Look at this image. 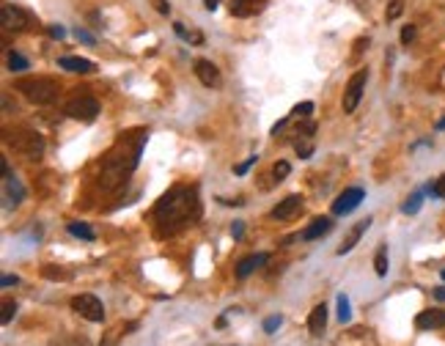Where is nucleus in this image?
<instances>
[{"instance_id":"obj_1","label":"nucleus","mask_w":445,"mask_h":346,"mask_svg":"<svg viewBox=\"0 0 445 346\" xmlns=\"http://www.w3.org/2000/svg\"><path fill=\"white\" fill-rule=\"evenodd\" d=\"M198 217H201V201L195 187H173L154 207V223L159 236H173Z\"/></svg>"},{"instance_id":"obj_2","label":"nucleus","mask_w":445,"mask_h":346,"mask_svg":"<svg viewBox=\"0 0 445 346\" xmlns=\"http://www.w3.org/2000/svg\"><path fill=\"white\" fill-rule=\"evenodd\" d=\"M146 138L148 132L124 135V138L107 151V157H105V162H102V168H99V179H96L102 190H116L119 184L127 182V176H130V173L138 168V162H141V151H143V146H146Z\"/></svg>"},{"instance_id":"obj_3","label":"nucleus","mask_w":445,"mask_h":346,"mask_svg":"<svg viewBox=\"0 0 445 346\" xmlns=\"http://www.w3.org/2000/svg\"><path fill=\"white\" fill-rule=\"evenodd\" d=\"M14 88L25 99H30L33 105H53L58 99V94H61V85L55 80H50V77H22V80H17Z\"/></svg>"},{"instance_id":"obj_4","label":"nucleus","mask_w":445,"mask_h":346,"mask_svg":"<svg viewBox=\"0 0 445 346\" xmlns=\"http://www.w3.org/2000/svg\"><path fill=\"white\" fill-rule=\"evenodd\" d=\"M6 143L17 151V154H22L25 159H39L42 154H44V148H47V143L44 138L39 135V132H33V130H17V132H6Z\"/></svg>"},{"instance_id":"obj_5","label":"nucleus","mask_w":445,"mask_h":346,"mask_svg":"<svg viewBox=\"0 0 445 346\" xmlns=\"http://www.w3.org/2000/svg\"><path fill=\"white\" fill-rule=\"evenodd\" d=\"M64 113H67L69 119H74V121L91 124V121H96V116H99V102H96L94 96H74V99L67 102Z\"/></svg>"},{"instance_id":"obj_6","label":"nucleus","mask_w":445,"mask_h":346,"mask_svg":"<svg viewBox=\"0 0 445 346\" xmlns=\"http://www.w3.org/2000/svg\"><path fill=\"white\" fill-rule=\"evenodd\" d=\"M366 83H369V71L360 69L355 71L352 77H349V83H347V91H344V113H355L358 110V105H360V99H363V91H366Z\"/></svg>"},{"instance_id":"obj_7","label":"nucleus","mask_w":445,"mask_h":346,"mask_svg":"<svg viewBox=\"0 0 445 346\" xmlns=\"http://www.w3.org/2000/svg\"><path fill=\"white\" fill-rule=\"evenodd\" d=\"M72 311L80 313L82 319H88V322H105V305L94 294H77V297H72Z\"/></svg>"},{"instance_id":"obj_8","label":"nucleus","mask_w":445,"mask_h":346,"mask_svg":"<svg viewBox=\"0 0 445 346\" xmlns=\"http://www.w3.org/2000/svg\"><path fill=\"white\" fill-rule=\"evenodd\" d=\"M0 19H3V28L6 31H25L30 25V17L25 8L14 6V3H3L0 6Z\"/></svg>"},{"instance_id":"obj_9","label":"nucleus","mask_w":445,"mask_h":346,"mask_svg":"<svg viewBox=\"0 0 445 346\" xmlns=\"http://www.w3.org/2000/svg\"><path fill=\"white\" fill-rule=\"evenodd\" d=\"M3 196H6V209L17 207V204L25 198V187L17 182V176L11 173V168H8L6 159H3Z\"/></svg>"},{"instance_id":"obj_10","label":"nucleus","mask_w":445,"mask_h":346,"mask_svg":"<svg viewBox=\"0 0 445 346\" xmlns=\"http://www.w3.org/2000/svg\"><path fill=\"white\" fill-rule=\"evenodd\" d=\"M363 198H366V190L363 187H349V190H344L338 198H335V204H333V214H349V211H355V209L363 204Z\"/></svg>"},{"instance_id":"obj_11","label":"nucleus","mask_w":445,"mask_h":346,"mask_svg":"<svg viewBox=\"0 0 445 346\" xmlns=\"http://www.w3.org/2000/svg\"><path fill=\"white\" fill-rule=\"evenodd\" d=\"M193 67H195V69H193V71H195V77H198V80H201L207 88H218V85L222 83L220 69H218L212 61H207V58H198Z\"/></svg>"},{"instance_id":"obj_12","label":"nucleus","mask_w":445,"mask_h":346,"mask_svg":"<svg viewBox=\"0 0 445 346\" xmlns=\"http://www.w3.org/2000/svg\"><path fill=\"white\" fill-rule=\"evenodd\" d=\"M415 327H418V330H443L445 327V311H440V308L421 311V313H418V319H415Z\"/></svg>"},{"instance_id":"obj_13","label":"nucleus","mask_w":445,"mask_h":346,"mask_svg":"<svg viewBox=\"0 0 445 346\" xmlns=\"http://www.w3.org/2000/svg\"><path fill=\"white\" fill-rule=\"evenodd\" d=\"M371 223H374V220H371V217H366V220H360V223H358L355 228H349V234L344 236V242L338 245V250H335V253H338V256H344V253H349V250H352V248H355L358 242H360V236H363V234L369 231V225H371Z\"/></svg>"},{"instance_id":"obj_14","label":"nucleus","mask_w":445,"mask_h":346,"mask_svg":"<svg viewBox=\"0 0 445 346\" xmlns=\"http://www.w3.org/2000/svg\"><path fill=\"white\" fill-rule=\"evenodd\" d=\"M299 209H302V198H299V196H289V198L278 201V207L272 209L270 214H272L275 220H292L295 214H299Z\"/></svg>"},{"instance_id":"obj_15","label":"nucleus","mask_w":445,"mask_h":346,"mask_svg":"<svg viewBox=\"0 0 445 346\" xmlns=\"http://www.w3.org/2000/svg\"><path fill=\"white\" fill-rule=\"evenodd\" d=\"M58 67L67 71H77V74H91V71H96V64H94V61L77 58V55H64V58L58 61Z\"/></svg>"},{"instance_id":"obj_16","label":"nucleus","mask_w":445,"mask_h":346,"mask_svg":"<svg viewBox=\"0 0 445 346\" xmlns=\"http://www.w3.org/2000/svg\"><path fill=\"white\" fill-rule=\"evenodd\" d=\"M330 228H333V220H330V217H316V220L302 231V239H305V242H313V239L330 234Z\"/></svg>"},{"instance_id":"obj_17","label":"nucleus","mask_w":445,"mask_h":346,"mask_svg":"<svg viewBox=\"0 0 445 346\" xmlns=\"http://www.w3.org/2000/svg\"><path fill=\"white\" fill-rule=\"evenodd\" d=\"M267 261H270V256H267V253H256V256L242 259V261L236 264V277H239V280H245L253 270H259V267H261V264H267Z\"/></svg>"},{"instance_id":"obj_18","label":"nucleus","mask_w":445,"mask_h":346,"mask_svg":"<svg viewBox=\"0 0 445 346\" xmlns=\"http://www.w3.org/2000/svg\"><path fill=\"white\" fill-rule=\"evenodd\" d=\"M324 327H327V308L324 305H316L313 311H311V316H308V330H311V336H322L324 333Z\"/></svg>"},{"instance_id":"obj_19","label":"nucleus","mask_w":445,"mask_h":346,"mask_svg":"<svg viewBox=\"0 0 445 346\" xmlns=\"http://www.w3.org/2000/svg\"><path fill=\"white\" fill-rule=\"evenodd\" d=\"M67 231L77 236V239H85V242H94L96 239V234H94V228L88 225V223H80V220H72V223H67Z\"/></svg>"},{"instance_id":"obj_20","label":"nucleus","mask_w":445,"mask_h":346,"mask_svg":"<svg viewBox=\"0 0 445 346\" xmlns=\"http://www.w3.org/2000/svg\"><path fill=\"white\" fill-rule=\"evenodd\" d=\"M256 11V0H231V14L234 17H250Z\"/></svg>"},{"instance_id":"obj_21","label":"nucleus","mask_w":445,"mask_h":346,"mask_svg":"<svg viewBox=\"0 0 445 346\" xmlns=\"http://www.w3.org/2000/svg\"><path fill=\"white\" fill-rule=\"evenodd\" d=\"M374 270H376L379 277L387 275V245H379V250H376V256H374Z\"/></svg>"},{"instance_id":"obj_22","label":"nucleus","mask_w":445,"mask_h":346,"mask_svg":"<svg viewBox=\"0 0 445 346\" xmlns=\"http://www.w3.org/2000/svg\"><path fill=\"white\" fill-rule=\"evenodd\" d=\"M338 319H341V325H349L352 322V305H349V297L347 294H338Z\"/></svg>"},{"instance_id":"obj_23","label":"nucleus","mask_w":445,"mask_h":346,"mask_svg":"<svg viewBox=\"0 0 445 346\" xmlns=\"http://www.w3.org/2000/svg\"><path fill=\"white\" fill-rule=\"evenodd\" d=\"M421 207H424V193H412V196L407 198V204L401 207V211H404V214H418Z\"/></svg>"},{"instance_id":"obj_24","label":"nucleus","mask_w":445,"mask_h":346,"mask_svg":"<svg viewBox=\"0 0 445 346\" xmlns=\"http://www.w3.org/2000/svg\"><path fill=\"white\" fill-rule=\"evenodd\" d=\"M295 148H297V154H299L302 159H308V157L313 154V140H311V138H297L295 140Z\"/></svg>"},{"instance_id":"obj_25","label":"nucleus","mask_w":445,"mask_h":346,"mask_svg":"<svg viewBox=\"0 0 445 346\" xmlns=\"http://www.w3.org/2000/svg\"><path fill=\"white\" fill-rule=\"evenodd\" d=\"M6 64H8V69H11V71H25V69H28V61H25L19 53H8Z\"/></svg>"},{"instance_id":"obj_26","label":"nucleus","mask_w":445,"mask_h":346,"mask_svg":"<svg viewBox=\"0 0 445 346\" xmlns=\"http://www.w3.org/2000/svg\"><path fill=\"white\" fill-rule=\"evenodd\" d=\"M42 275L47 277V280H67V277H69V273H64V270H55L53 264H44V267H42Z\"/></svg>"},{"instance_id":"obj_27","label":"nucleus","mask_w":445,"mask_h":346,"mask_svg":"<svg viewBox=\"0 0 445 346\" xmlns=\"http://www.w3.org/2000/svg\"><path fill=\"white\" fill-rule=\"evenodd\" d=\"M53 346H91V341H88V338H80V336H67V338L53 341Z\"/></svg>"},{"instance_id":"obj_28","label":"nucleus","mask_w":445,"mask_h":346,"mask_svg":"<svg viewBox=\"0 0 445 346\" xmlns=\"http://www.w3.org/2000/svg\"><path fill=\"white\" fill-rule=\"evenodd\" d=\"M311 113H313V102H299V105H295V110H292L295 119H311Z\"/></svg>"},{"instance_id":"obj_29","label":"nucleus","mask_w":445,"mask_h":346,"mask_svg":"<svg viewBox=\"0 0 445 346\" xmlns=\"http://www.w3.org/2000/svg\"><path fill=\"white\" fill-rule=\"evenodd\" d=\"M14 313H17V302H14V300H6V302H3V316H0V322L8 325V322L14 319Z\"/></svg>"},{"instance_id":"obj_30","label":"nucleus","mask_w":445,"mask_h":346,"mask_svg":"<svg viewBox=\"0 0 445 346\" xmlns=\"http://www.w3.org/2000/svg\"><path fill=\"white\" fill-rule=\"evenodd\" d=\"M289 173H292V165H289V162H283V159H281V162H275V168H272V176H275L278 182H281V179H286Z\"/></svg>"},{"instance_id":"obj_31","label":"nucleus","mask_w":445,"mask_h":346,"mask_svg":"<svg viewBox=\"0 0 445 346\" xmlns=\"http://www.w3.org/2000/svg\"><path fill=\"white\" fill-rule=\"evenodd\" d=\"M401 11H404V0H390L385 17H387V19H396V17H401Z\"/></svg>"},{"instance_id":"obj_32","label":"nucleus","mask_w":445,"mask_h":346,"mask_svg":"<svg viewBox=\"0 0 445 346\" xmlns=\"http://www.w3.org/2000/svg\"><path fill=\"white\" fill-rule=\"evenodd\" d=\"M281 325H283V316H270V319H264V333H270V336H272Z\"/></svg>"},{"instance_id":"obj_33","label":"nucleus","mask_w":445,"mask_h":346,"mask_svg":"<svg viewBox=\"0 0 445 346\" xmlns=\"http://www.w3.org/2000/svg\"><path fill=\"white\" fill-rule=\"evenodd\" d=\"M429 193H432L435 198H445V173L435 182V184H429Z\"/></svg>"},{"instance_id":"obj_34","label":"nucleus","mask_w":445,"mask_h":346,"mask_svg":"<svg viewBox=\"0 0 445 346\" xmlns=\"http://www.w3.org/2000/svg\"><path fill=\"white\" fill-rule=\"evenodd\" d=\"M256 162H259V157L253 154V157H247V159H245L242 165H236V168H234V173H247V171H250V168H253Z\"/></svg>"},{"instance_id":"obj_35","label":"nucleus","mask_w":445,"mask_h":346,"mask_svg":"<svg viewBox=\"0 0 445 346\" xmlns=\"http://www.w3.org/2000/svg\"><path fill=\"white\" fill-rule=\"evenodd\" d=\"M415 39V25H404L401 28V44H410Z\"/></svg>"},{"instance_id":"obj_36","label":"nucleus","mask_w":445,"mask_h":346,"mask_svg":"<svg viewBox=\"0 0 445 346\" xmlns=\"http://www.w3.org/2000/svg\"><path fill=\"white\" fill-rule=\"evenodd\" d=\"M47 33H50L53 39H64V36H67V28H61V25H47Z\"/></svg>"},{"instance_id":"obj_37","label":"nucleus","mask_w":445,"mask_h":346,"mask_svg":"<svg viewBox=\"0 0 445 346\" xmlns=\"http://www.w3.org/2000/svg\"><path fill=\"white\" fill-rule=\"evenodd\" d=\"M242 234H245V223L236 220V223L231 225V236H234V239H242Z\"/></svg>"},{"instance_id":"obj_38","label":"nucleus","mask_w":445,"mask_h":346,"mask_svg":"<svg viewBox=\"0 0 445 346\" xmlns=\"http://www.w3.org/2000/svg\"><path fill=\"white\" fill-rule=\"evenodd\" d=\"M17 283H19V277H17V275H3V277H0V286H3V288H8V286H17Z\"/></svg>"},{"instance_id":"obj_39","label":"nucleus","mask_w":445,"mask_h":346,"mask_svg":"<svg viewBox=\"0 0 445 346\" xmlns=\"http://www.w3.org/2000/svg\"><path fill=\"white\" fill-rule=\"evenodd\" d=\"M154 8L159 14H171V3H165V0H154Z\"/></svg>"},{"instance_id":"obj_40","label":"nucleus","mask_w":445,"mask_h":346,"mask_svg":"<svg viewBox=\"0 0 445 346\" xmlns=\"http://www.w3.org/2000/svg\"><path fill=\"white\" fill-rule=\"evenodd\" d=\"M74 36H77V39H80V42H88V44H91V42H94V36H91V33H88V31H80V28H77V31H74Z\"/></svg>"},{"instance_id":"obj_41","label":"nucleus","mask_w":445,"mask_h":346,"mask_svg":"<svg viewBox=\"0 0 445 346\" xmlns=\"http://www.w3.org/2000/svg\"><path fill=\"white\" fill-rule=\"evenodd\" d=\"M204 6H207V8H209V11H215V8H218V6H220V0H204Z\"/></svg>"},{"instance_id":"obj_42","label":"nucleus","mask_w":445,"mask_h":346,"mask_svg":"<svg viewBox=\"0 0 445 346\" xmlns=\"http://www.w3.org/2000/svg\"><path fill=\"white\" fill-rule=\"evenodd\" d=\"M435 297H437V300H445V288H437V291H435Z\"/></svg>"},{"instance_id":"obj_43","label":"nucleus","mask_w":445,"mask_h":346,"mask_svg":"<svg viewBox=\"0 0 445 346\" xmlns=\"http://www.w3.org/2000/svg\"><path fill=\"white\" fill-rule=\"evenodd\" d=\"M437 130H445V119H440V121H437Z\"/></svg>"},{"instance_id":"obj_44","label":"nucleus","mask_w":445,"mask_h":346,"mask_svg":"<svg viewBox=\"0 0 445 346\" xmlns=\"http://www.w3.org/2000/svg\"><path fill=\"white\" fill-rule=\"evenodd\" d=\"M440 277H443V280H445V270H443V273H440Z\"/></svg>"}]
</instances>
